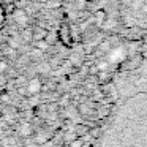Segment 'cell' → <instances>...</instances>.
Here are the masks:
<instances>
[{
  "mask_svg": "<svg viewBox=\"0 0 147 147\" xmlns=\"http://www.w3.org/2000/svg\"><path fill=\"white\" fill-rule=\"evenodd\" d=\"M2 8H3L5 14H13V11L16 10V5H14V2H13V3H7V5H2Z\"/></svg>",
  "mask_w": 147,
  "mask_h": 147,
  "instance_id": "cell-10",
  "label": "cell"
},
{
  "mask_svg": "<svg viewBox=\"0 0 147 147\" xmlns=\"http://www.w3.org/2000/svg\"><path fill=\"white\" fill-rule=\"evenodd\" d=\"M18 134H19L22 139H26V138H30V136L33 134L32 125H30L29 122H22V123H21V127L18 128Z\"/></svg>",
  "mask_w": 147,
  "mask_h": 147,
  "instance_id": "cell-5",
  "label": "cell"
},
{
  "mask_svg": "<svg viewBox=\"0 0 147 147\" xmlns=\"http://www.w3.org/2000/svg\"><path fill=\"white\" fill-rule=\"evenodd\" d=\"M5 21H7V14H5L3 8H2V5H0V29H3Z\"/></svg>",
  "mask_w": 147,
  "mask_h": 147,
  "instance_id": "cell-12",
  "label": "cell"
},
{
  "mask_svg": "<svg viewBox=\"0 0 147 147\" xmlns=\"http://www.w3.org/2000/svg\"><path fill=\"white\" fill-rule=\"evenodd\" d=\"M0 103H3V105H10V93L5 92V89L2 90V93H0Z\"/></svg>",
  "mask_w": 147,
  "mask_h": 147,
  "instance_id": "cell-11",
  "label": "cell"
},
{
  "mask_svg": "<svg viewBox=\"0 0 147 147\" xmlns=\"http://www.w3.org/2000/svg\"><path fill=\"white\" fill-rule=\"evenodd\" d=\"M76 131H78V134H84V133H86V128H84V125H78Z\"/></svg>",
  "mask_w": 147,
  "mask_h": 147,
  "instance_id": "cell-16",
  "label": "cell"
},
{
  "mask_svg": "<svg viewBox=\"0 0 147 147\" xmlns=\"http://www.w3.org/2000/svg\"><path fill=\"white\" fill-rule=\"evenodd\" d=\"M14 0H0V5H7V3H13Z\"/></svg>",
  "mask_w": 147,
  "mask_h": 147,
  "instance_id": "cell-17",
  "label": "cell"
},
{
  "mask_svg": "<svg viewBox=\"0 0 147 147\" xmlns=\"http://www.w3.org/2000/svg\"><path fill=\"white\" fill-rule=\"evenodd\" d=\"M48 29H43V27H36L32 30V41H38V40H45Z\"/></svg>",
  "mask_w": 147,
  "mask_h": 147,
  "instance_id": "cell-6",
  "label": "cell"
},
{
  "mask_svg": "<svg viewBox=\"0 0 147 147\" xmlns=\"http://www.w3.org/2000/svg\"><path fill=\"white\" fill-rule=\"evenodd\" d=\"M26 87H27V92H29V96H35L40 92H43V81L38 76H35L29 81V84Z\"/></svg>",
  "mask_w": 147,
  "mask_h": 147,
  "instance_id": "cell-3",
  "label": "cell"
},
{
  "mask_svg": "<svg viewBox=\"0 0 147 147\" xmlns=\"http://www.w3.org/2000/svg\"><path fill=\"white\" fill-rule=\"evenodd\" d=\"M18 93L22 96H29V92H27V87L26 86H19L18 87Z\"/></svg>",
  "mask_w": 147,
  "mask_h": 147,
  "instance_id": "cell-13",
  "label": "cell"
},
{
  "mask_svg": "<svg viewBox=\"0 0 147 147\" xmlns=\"http://www.w3.org/2000/svg\"><path fill=\"white\" fill-rule=\"evenodd\" d=\"M22 36H24V41H32V29L30 27H26V29H22Z\"/></svg>",
  "mask_w": 147,
  "mask_h": 147,
  "instance_id": "cell-9",
  "label": "cell"
},
{
  "mask_svg": "<svg viewBox=\"0 0 147 147\" xmlns=\"http://www.w3.org/2000/svg\"><path fill=\"white\" fill-rule=\"evenodd\" d=\"M70 147H82V141H81V139L73 141V142L70 144Z\"/></svg>",
  "mask_w": 147,
  "mask_h": 147,
  "instance_id": "cell-15",
  "label": "cell"
},
{
  "mask_svg": "<svg viewBox=\"0 0 147 147\" xmlns=\"http://www.w3.org/2000/svg\"><path fill=\"white\" fill-rule=\"evenodd\" d=\"M57 40H59L57 33H55V32H49V30H48V33H46V36H45V41L48 43L49 46H52Z\"/></svg>",
  "mask_w": 147,
  "mask_h": 147,
  "instance_id": "cell-8",
  "label": "cell"
},
{
  "mask_svg": "<svg viewBox=\"0 0 147 147\" xmlns=\"http://www.w3.org/2000/svg\"><path fill=\"white\" fill-rule=\"evenodd\" d=\"M33 48L38 49V51H41V52H45L46 49H49L51 46H49L45 40H38V41H33Z\"/></svg>",
  "mask_w": 147,
  "mask_h": 147,
  "instance_id": "cell-7",
  "label": "cell"
},
{
  "mask_svg": "<svg viewBox=\"0 0 147 147\" xmlns=\"http://www.w3.org/2000/svg\"><path fill=\"white\" fill-rule=\"evenodd\" d=\"M7 82H8L7 76H5L3 73H0V87H2V89H5V86H7Z\"/></svg>",
  "mask_w": 147,
  "mask_h": 147,
  "instance_id": "cell-14",
  "label": "cell"
},
{
  "mask_svg": "<svg viewBox=\"0 0 147 147\" xmlns=\"http://www.w3.org/2000/svg\"><path fill=\"white\" fill-rule=\"evenodd\" d=\"M40 2H43V3H46V2H48V0H40Z\"/></svg>",
  "mask_w": 147,
  "mask_h": 147,
  "instance_id": "cell-18",
  "label": "cell"
},
{
  "mask_svg": "<svg viewBox=\"0 0 147 147\" xmlns=\"http://www.w3.org/2000/svg\"><path fill=\"white\" fill-rule=\"evenodd\" d=\"M57 36H59V40H60V41L63 43L65 46H70V45H71L70 29H68V26H67V24H63V26L60 27V30L57 32Z\"/></svg>",
  "mask_w": 147,
  "mask_h": 147,
  "instance_id": "cell-4",
  "label": "cell"
},
{
  "mask_svg": "<svg viewBox=\"0 0 147 147\" xmlns=\"http://www.w3.org/2000/svg\"><path fill=\"white\" fill-rule=\"evenodd\" d=\"M122 22L127 29L147 33V0H123Z\"/></svg>",
  "mask_w": 147,
  "mask_h": 147,
  "instance_id": "cell-1",
  "label": "cell"
},
{
  "mask_svg": "<svg viewBox=\"0 0 147 147\" xmlns=\"http://www.w3.org/2000/svg\"><path fill=\"white\" fill-rule=\"evenodd\" d=\"M11 16H13V19H14V24H18V27H21V29L29 27L30 16H29V13H27L26 8H16Z\"/></svg>",
  "mask_w": 147,
  "mask_h": 147,
  "instance_id": "cell-2",
  "label": "cell"
}]
</instances>
